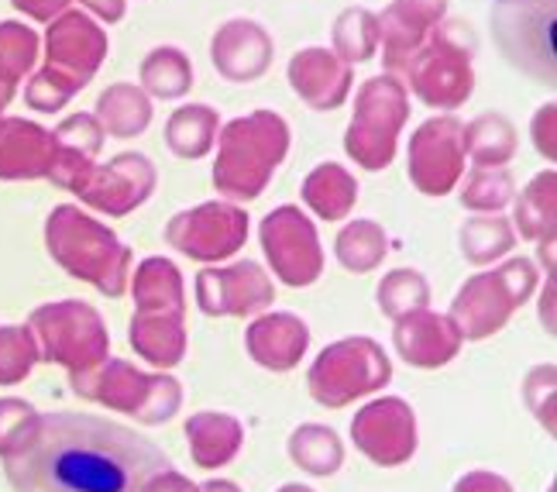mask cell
I'll list each match as a JSON object with an SVG mask.
<instances>
[{"label": "cell", "mask_w": 557, "mask_h": 492, "mask_svg": "<svg viewBox=\"0 0 557 492\" xmlns=\"http://www.w3.org/2000/svg\"><path fill=\"white\" fill-rule=\"evenodd\" d=\"M0 455L14 492H148L173 468L159 444L90 414L35 417Z\"/></svg>", "instance_id": "1"}, {"label": "cell", "mask_w": 557, "mask_h": 492, "mask_svg": "<svg viewBox=\"0 0 557 492\" xmlns=\"http://www.w3.org/2000/svg\"><path fill=\"white\" fill-rule=\"evenodd\" d=\"M289 152V124L275 111H251L218 135L213 186L231 200H255Z\"/></svg>", "instance_id": "2"}, {"label": "cell", "mask_w": 557, "mask_h": 492, "mask_svg": "<svg viewBox=\"0 0 557 492\" xmlns=\"http://www.w3.org/2000/svg\"><path fill=\"white\" fill-rule=\"evenodd\" d=\"M475 49L479 38L468 21H441L399 73L403 87H410L434 111H455L475 90V70H471Z\"/></svg>", "instance_id": "3"}, {"label": "cell", "mask_w": 557, "mask_h": 492, "mask_svg": "<svg viewBox=\"0 0 557 492\" xmlns=\"http://www.w3.org/2000/svg\"><path fill=\"white\" fill-rule=\"evenodd\" d=\"M406 121H410V94H406L403 79L389 73L366 79L355 94V114L345 132L348 156L361 169L379 173L396 159Z\"/></svg>", "instance_id": "4"}, {"label": "cell", "mask_w": 557, "mask_h": 492, "mask_svg": "<svg viewBox=\"0 0 557 492\" xmlns=\"http://www.w3.org/2000/svg\"><path fill=\"white\" fill-rule=\"evenodd\" d=\"M52 251L55 259L76 272L79 280L100 286L103 293L121 296L127 290V266H132V251H127L111 231L90 221L87 213L76 207H59L52 213Z\"/></svg>", "instance_id": "5"}, {"label": "cell", "mask_w": 557, "mask_h": 492, "mask_svg": "<svg viewBox=\"0 0 557 492\" xmlns=\"http://www.w3.org/2000/svg\"><path fill=\"white\" fill-rule=\"evenodd\" d=\"M554 14L557 0H496L488 17L499 56L541 87L557 83Z\"/></svg>", "instance_id": "6"}, {"label": "cell", "mask_w": 557, "mask_h": 492, "mask_svg": "<svg viewBox=\"0 0 557 492\" xmlns=\"http://www.w3.org/2000/svg\"><path fill=\"white\" fill-rule=\"evenodd\" d=\"M537 286V272L527 259H512L496 272L475 275L451 307V320L461 331V337H488L496 334L509 313L517 310L523 299Z\"/></svg>", "instance_id": "7"}, {"label": "cell", "mask_w": 557, "mask_h": 492, "mask_svg": "<svg viewBox=\"0 0 557 492\" xmlns=\"http://www.w3.org/2000/svg\"><path fill=\"white\" fill-rule=\"evenodd\" d=\"M389 382V358L369 337L331 345L310 369V393L327 406H345Z\"/></svg>", "instance_id": "8"}, {"label": "cell", "mask_w": 557, "mask_h": 492, "mask_svg": "<svg viewBox=\"0 0 557 492\" xmlns=\"http://www.w3.org/2000/svg\"><path fill=\"white\" fill-rule=\"evenodd\" d=\"M465 124L451 114L423 121L410 138V180L420 194L444 197L465 173Z\"/></svg>", "instance_id": "9"}, {"label": "cell", "mask_w": 557, "mask_h": 492, "mask_svg": "<svg viewBox=\"0 0 557 492\" xmlns=\"http://www.w3.org/2000/svg\"><path fill=\"white\" fill-rule=\"evenodd\" d=\"M173 248L197 262H218L234 255L248 238V213L234 204H203L176 213L165 227Z\"/></svg>", "instance_id": "10"}, {"label": "cell", "mask_w": 557, "mask_h": 492, "mask_svg": "<svg viewBox=\"0 0 557 492\" xmlns=\"http://www.w3.org/2000/svg\"><path fill=\"white\" fill-rule=\"evenodd\" d=\"M79 393H87L94 399H103L127 410L141 423H162L176 414L180 406V382L165 376H141L138 369L124 366V361H111L97 372L90 386H79Z\"/></svg>", "instance_id": "11"}, {"label": "cell", "mask_w": 557, "mask_h": 492, "mask_svg": "<svg viewBox=\"0 0 557 492\" xmlns=\"http://www.w3.org/2000/svg\"><path fill=\"white\" fill-rule=\"evenodd\" d=\"M262 248L269 266L289 286H310L324 272V251H320L317 231L304 210L278 207L262 221Z\"/></svg>", "instance_id": "12"}, {"label": "cell", "mask_w": 557, "mask_h": 492, "mask_svg": "<svg viewBox=\"0 0 557 492\" xmlns=\"http://www.w3.org/2000/svg\"><path fill=\"white\" fill-rule=\"evenodd\" d=\"M156 183H159L156 165L141 152H121L107 165L90 169L87 183L79 186V197L107 213H114V218H124V213H132L152 197Z\"/></svg>", "instance_id": "13"}, {"label": "cell", "mask_w": 557, "mask_h": 492, "mask_svg": "<svg viewBox=\"0 0 557 492\" xmlns=\"http://www.w3.org/2000/svg\"><path fill=\"white\" fill-rule=\"evenodd\" d=\"M38 324L46 328V341L55 361H66L73 372H87L107 355L103 320L83 304H62L38 313Z\"/></svg>", "instance_id": "14"}, {"label": "cell", "mask_w": 557, "mask_h": 492, "mask_svg": "<svg viewBox=\"0 0 557 492\" xmlns=\"http://www.w3.org/2000/svg\"><path fill=\"white\" fill-rule=\"evenodd\" d=\"M355 444L379 465H399L417 447V420L403 399H379L355 417Z\"/></svg>", "instance_id": "15"}, {"label": "cell", "mask_w": 557, "mask_h": 492, "mask_svg": "<svg viewBox=\"0 0 557 492\" xmlns=\"http://www.w3.org/2000/svg\"><path fill=\"white\" fill-rule=\"evenodd\" d=\"M272 38L259 21L234 17L210 38V59L227 83H255L272 66Z\"/></svg>", "instance_id": "16"}, {"label": "cell", "mask_w": 557, "mask_h": 492, "mask_svg": "<svg viewBox=\"0 0 557 492\" xmlns=\"http://www.w3.org/2000/svg\"><path fill=\"white\" fill-rule=\"evenodd\" d=\"M197 299L203 313H255L272 304V283L255 262H238L231 269H207L197 280Z\"/></svg>", "instance_id": "17"}, {"label": "cell", "mask_w": 557, "mask_h": 492, "mask_svg": "<svg viewBox=\"0 0 557 492\" xmlns=\"http://www.w3.org/2000/svg\"><path fill=\"white\" fill-rule=\"evenodd\" d=\"M289 87L313 111H337L348 100L351 83H355V66L345 59H337L331 49H304L289 59Z\"/></svg>", "instance_id": "18"}, {"label": "cell", "mask_w": 557, "mask_h": 492, "mask_svg": "<svg viewBox=\"0 0 557 492\" xmlns=\"http://www.w3.org/2000/svg\"><path fill=\"white\" fill-rule=\"evenodd\" d=\"M49 52H52V70L87 83L107 56V35L97 21L73 11L66 17H59V25L52 28Z\"/></svg>", "instance_id": "19"}, {"label": "cell", "mask_w": 557, "mask_h": 492, "mask_svg": "<svg viewBox=\"0 0 557 492\" xmlns=\"http://www.w3.org/2000/svg\"><path fill=\"white\" fill-rule=\"evenodd\" d=\"M461 345V331L451 317H437L426 310H413L396 320V348L399 355L420 369H434L451 361Z\"/></svg>", "instance_id": "20"}, {"label": "cell", "mask_w": 557, "mask_h": 492, "mask_svg": "<svg viewBox=\"0 0 557 492\" xmlns=\"http://www.w3.org/2000/svg\"><path fill=\"white\" fill-rule=\"evenodd\" d=\"M310 331L299 317L293 313H269L262 320H255L248 331V352L259 366L272 372H286L293 369L307 352Z\"/></svg>", "instance_id": "21"}, {"label": "cell", "mask_w": 557, "mask_h": 492, "mask_svg": "<svg viewBox=\"0 0 557 492\" xmlns=\"http://www.w3.org/2000/svg\"><path fill=\"white\" fill-rule=\"evenodd\" d=\"M55 142L32 124H0V176H38L49 173Z\"/></svg>", "instance_id": "22"}, {"label": "cell", "mask_w": 557, "mask_h": 492, "mask_svg": "<svg viewBox=\"0 0 557 492\" xmlns=\"http://www.w3.org/2000/svg\"><path fill=\"white\" fill-rule=\"evenodd\" d=\"M97 121L103 135L114 138H138L152 124V97L135 83H114L97 100Z\"/></svg>", "instance_id": "23"}, {"label": "cell", "mask_w": 557, "mask_h": 492, "mask_svg": "<svg viewBox=\"0 0 557 492\" xmlns=\"http://www.w3.org/2000/svg\"><path fill=\"white\" fill-rule=\"evenodd\" d=\"M304 200L307 207L324 221H345L351 207L358 204V183L345 165L324 162L317 165L304 183Z\"/></svg>", "instance_id": "24"}, {"label": "cell", "mask_w": 557, "mask_h": 492, "mask_svg": "<svg viewBox=\"0 0 557 492\" xmlns=\"http://www.w3.org/2000/svg\"><path fill=\"white\" fill-rule=\"evenodd\" d=\"M221 135V118L207 103H186L165 124V145L180 159H203Z\"/></svg>", "instance_id": "25"}, {"label": "cell", "mask_w": 557, "mask_h": 492, "mask_svg": "<svg viewBox=\"0 0 557 492\" xmlns=\"http://www.w3.org/2000/svg\"><path fill=\"white\" fill-rule=\"evenodd\" d=\"M132 345L152 366H176L186 355L183 313H141L132 320Z\"/></svg>", "instance_id": "26"}, {"label": "cell", "mask_w": 557, "mask_h": 492, "mask_svg": "<svg viewBox=\"0 0 557 492\" xmlns=\"http://www.w3.org/2000/svg\"><path fill=\"white\" fill-rule=\"evenodd\" d=\"M186 434L193 444V458L203 468L227 465L242 447V423L227 414H197L189 417Z\"/></svg>", "instance_id": "27"}, {"label": "cell", "mask_w": 557, "mask_h": 492, "mask_svg": "<svg viewBox=\"0 0 557 492\" xmlns=\"http://www.w3.org/2000/svg\"><path fill=\"white\" fill-rule=\"evenodd\" d=\"M517 127L503 114H479L465 124V156L475 165H506L517 156Z\"/></svg>", "instance_id": "28"}, {"label": "cell", "mask_w": 557, "mask_h": 492, "mask_svg": "<svg viewBox=\"0 0 557 492\" xmlns=\"http://www.w3.org/2000/svg\"><path fill=\"white\" fill-rule=\"evenodd\" d=\"M141 90L159 100H180L193 87V62L176 46H159L141 59Z\"/></svg>", "instance_id": "29"}, {"label": "cell", "mask_w": 557, "mask_h": 492, "mask_svg": "<svg viewBox=\"0 0 557 492\" xmlns=\"http://www.w3.org/2000/svg\"><path fill=\"white\" fill-rule=\"evenodd\" d=\"M557 176L554 169H547V173L533 176L530 186L523 189V194L517 197V227L523 238L530 242H554V218H557Z\"/></svg>", "instance_id": "30"}, {"label": "cell", "mask_w": 557, "mask_h": 492, "mask_svg": "<svg viewBox=\"0 0 557 492\" xmlns=\"http://www.w3.org/2000/svg\"><path fill=\"white\" fill-rule=\"evenodd\" d=\"M141 313H183V275L169 259H148L135 275Z\"/></svg>", "instance_id": "31"}, {"label": "cell", "mask_w": 557, "mask_h": 492, "mask_svg": "<svg viewBox=\"0 0 557 492\" xmlns=\"http://www.w3.org/2000/svg\"><path fill=\"white\" fill-rule=\"evenodd\" d=\"M337 59H345L348 66L369 62L379 52V21L369 8H348L334 21V49Z\"/></svg>", "instance_id": "32"}, {"label": "cell", "mask_w": 557, "mask_h": 492, "mask_svg": "<svg viewBox=\"0 0 557 492\" xmlns=\"http://www.w3.org/2000/svg\"><path fill=\"white\" fill-rule=\"evenodd\" d=\"M512 242H517V231H512V224L499 218V213H479V218H471L461 227V251H465V259L475 266L499 259V255L512 248Z\"/></svg>", "instance_id": "33"}, {"label": "cell", "mask_w": 557, "mask_h": 492, "mask_svg": "<svg viewBox=\"0 0 557 492\" xmlns=\"http://www.w3.org/2000/svg\"><path fill=\"white\" fill-rule=\"evenodd\" d=\"M289 455L299 468H307V472L313 476H331L341 468V458H345V452H341V441L334 431H327V427H299V431L289 438Z\"/></svg>", "instance_id": "34"}, {"label": "cell", "mask_w": 557, "mask_h": 492, "mask_svg": "<svg viewBox=\"0 0 557 492\" xmlns=\"http://www.w3.org/2000/svg\"><path fill=\"white\" fill-rule=\"evenodd\" d=\"M517 197V186L506 165H475L461 186V204L479 213H496Z\"/></svg>", "instance_id": "35"}, {"label": "cell", "mask_w": 557, "mask_h": 492, "mask_svg": "<svg viewBox=\"0 0 557 492\" xmlns=\"http://www.w3.org/2000/svg\"><path fill=\"white\" fill-rule=\"evenodd\" d=\"M385 231L375 221H351L337 234V259L351 272H372L385 259Z\"/></svg>", "instance_id": "36"}, {"label": "cell", "mask_w": 557, "mask_h": 492, "mask_svg": "<svg viewBox=\"0 0 557 492\" xmlns=\"http://www.w3.org/2000/svg\"><path fill=\"white\" fill-rule=\"evenodd\" d=\"M379 304L382 310L389 313V317H406V313H413V310H423L426 304V283H423V275L413 272V269H396L389 272L382 280L379 286Z\"/></svg>", "instance_id": "37"}, {"label": "cell", "mask_w": 557, "mask_h": 492, "mask_svg": "<svg viewBox=\"0 0 557 492\" xmlns=\"http://www.w3.org/2000/svg\"><path fill=\"white\" fill-rule=\"evenodd\" d=\"M55 138H59L62 148H70V152L94 159L100 152V145H103V127H100V121L94 114H76V118H70L66 124L59 127Z\"/></svg>", "instance_id": "38"}, {"label": "cell", "mask_w": 557, "mask_h": 492, "mask_svg": "<svg viewBox=\"0 0 557 492\" xmlns=\"http://www.w3.org/2000/svg\"><path fill=\"white\" fill-rule=\"evenodd\" d=\"M83 87H87V83H79V79L59 73V70H46L32 83L28 100L38 107V111H55V107H62L73 94H79Z\"/></svg>", "instance_id": "39"}, {"label": "cell", "mask_w": 557, "mask_h": 492, "mask_svg": "<svg viewBox=\"0 0 557 492\" xmlns=\"http://www.w3.org/2000/svg\"><path fill=\"white\" fill-rule=\"evenodd\" d=\"M35 56V38L17 25H0V70L25 73Z\"/></svg>", "instance_id": "40"}, {"label": "cell", "mask_w": 557, "mask_h": 492, "mask_svg": "<svg viewBox=\"0 0 557 492\" xmlns=\"http://www.w3.org/2000/svg\"><path fill=\"white\" fill-rule=\"evenodd\" d=\"M554 111H557V107L547 103V107H541V111H537V118H533V145H537V152L547 162L557 159V142H554V135H557V114Z\"/></svg>", "instance_id": "41"}, {"label": "cell", "mask_w": 557, "mask_h": 492, "mask_svg": "<svg viewBox=\"0 0 557 492\" xmlns=\"http://www.w3.org/2000/svg\"><path fill=\"white\" fill-rule=\"evenodd\" d=\"M393 4L406 17H413L417 25H423L426 32H431L434 25H441L444 14H447V0H393Z\"/></svg>", "instance_id": "42"}, {"label": "cell", "mask_w": 557, "mask_h": 492, "mask_svg": "<svg viewBox=\"0 0 557 492\" xmlns=\"http://www.w3.org/2000/svg\"><path fill=\"white\" fill-rule=\"evenodd\" d=\"M455 492H509V482L499 479V476H485V472H475L468 476L455 485Z\"/></svg>", "instance_id": "43"}, {"label": "cell", "mask_w": 557, "mask_h": 492, "mask_svg": "<svg viewBox=\"0 0 557 492\" xmlns=\"http://www.w3.org/2000/svg\"><path fill=\"white\" fill-rule=\"evenodd\" d=\"M148 492H200V489L193 485L189 479H183L180 472H173V468H169V472H162L152 485H148Z\"/></svg>", "instance_id": "44"}, {"label": "cell", "mask_w": 557, "mask_h": 492, "mask_svg": "<svg viewBox=\"0 0 557 492\" xmlns=\"http://www.w3.org/2000/svg\"><path fill=\"white\" fill-rule=\"evenodd\" d=\"M70 0H17V8H25V11H32L35 17H52V14H59L62 8H66Z\"/></svg>", "instance_id": "45"}, {"label": "cell", "mask_w": 557, "mask_h": 492, "mask_svg": "<svg viewBox=\"0 0 557 492\" xmlns=\"http://www.w3.org/2000/svg\"><path fill=\"white\" fill-rule=\"evenodd\" d=\"M200 492H242L234 482H210V485H203Z\"/></svg>", "instance_id": "46"}, {"label": "cell", "mask_w": 557, "mask_h": 492, "mask_svg": "<svg viewBox=\"0 0 557 492\" xmlns=\"http://www.w3.org/2000/svg\"><path fill=\"white\" fill-rule=\"evenodd\" d=\"M278 492H310V489H307V485H283Z\"/></svg>", "instance_id": "47"}]
</instances>
